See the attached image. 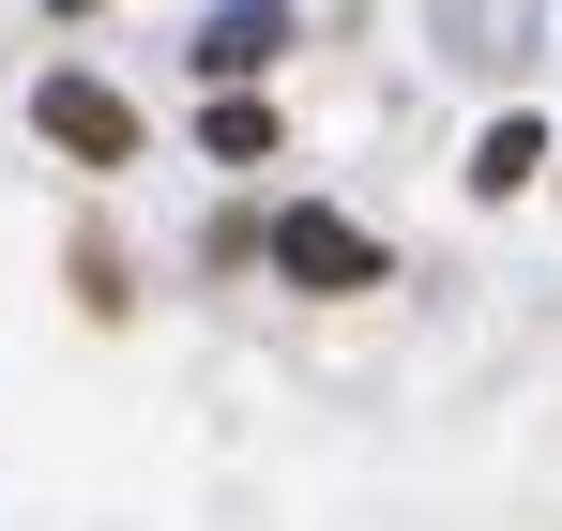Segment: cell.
I'll use <instances>...</instances> for the list:
<instances>
[{
	"instance_id": "2",
	"label": "cell",
	"mask_w": 562,
	"mask_h": 531,
	"mask_svg": "<svg viewBox=\"0 0 562 531\" xmlns=\"http://www.w3.org/2000/svg\"><path fill=\"white\" fill-rule=\"evenodd\" d=\"M274 273L289 289H380V244L350 213H274Z\"/></svg>"
},
{
	"instance_id": "6",
	"label": "cell",
	"mask_w": 562,
	"mask_h": 531,
	"mask_svg": "<svg viewBox=\"0 0 562 531\" xmlns=\"http://www.w3.org/2000/svg\"><path fill=\"white\" fill-rule=\"evenodd\" d=\"M61 15H77V0H61Z\"/></svg>"
},
{
	"instance_id": "4",
	"label": "cell",
	"mask_w": 562,
	"mask_h": 531,
	"mask_svg": "<svg viewBox=\"0 0 562 531\" xmlns=\"http://www.w3.org/2000/svg\"><path fill=\"white\" fill-rule=\"evenodd\" d=\"M548 168V137H532V122H502V137H486V152H471V182H486V197H517V182Z\"/></svg>"
},
{
	"instance_id": "3",
	"label": "cell",
	"mask_w": 562,
	"mask_h": 531,
	"mask_svg": "<svg viewBox=\"0 0 562 531\" xmlns=\"http://www.w3.org/2000/svg\"><path fill=\"white\" fill-rule=\"evenodd\" d=\"M274 15H289V0H228L198 61H213V77H259V61H274Z\"/></svg>"
},
{
	"instance_id": "5",
	"label": "cell",
	"mask_w": 562,
	"mask_h": 531,
	"mask_svg": "<svg viewBox=\"0 0 562 531\" xmlns=\"http://www.w3.org/2000/svg\"><path fill=\"white\" fill-rule=\"evenodd\" d=\"M198 137H213V152H228V168H259V152H274V106H244V91H228V106H213V122H198Z\"/></svg>"
},
{
	"instance_id": "1",
	"label": "cell",
	"mask_w": 562,
	"mask_h": 531,
	"mask_svg": "<svg viewBox=\"0 0 562 531\" xmlns=\"http://www.w3.org/2000/svg\"><path fill=\"white\" fill-rule=\"evenodd\" d=\"M31 122H46L77 168H122V152H137V106H122L106 77H46V91H31Z\"/></svg>"
}]
</instances>
